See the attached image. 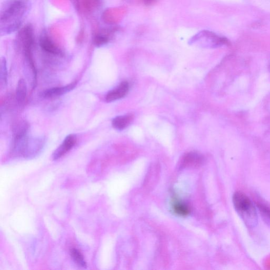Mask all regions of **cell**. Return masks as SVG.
Wrapping results in <instances>:
<instances>
[{"label":"cell","mask_w":270,"mask_h":270,"mask_svg":"<svg viewBox=\"0 0 270 270\" xmlns=\"http://www.w3.org/2000/svg\"><path fill=\"white\" fill-rule=\"evenodd\" d=\"M109 40V38L107 35L99 34L96 36L94 43L96 46L100 47L106 44Z\"/></svg>","instance_id":"14"},{"label":"cell","mask_w":270,"mask_h":270,"mask_svg":"<svg viewBox=\"0 0 270 270\" xmlns=\"http://www.w3.org/2000/svg\"><path fill=\"white\" fill-rule=\"evenodd\" d=\"M173 209L176 214L183 217L189 215L191 212L190 208L187 204L179 201L174 202Z\"/></svg>","instance_id":"10"},{"label":"cell","mask_w":270,"mask_h":270,"mask_svg":"<svg viewBox=\"0 0 270 270\" xmlns=\"http://www.w3.org/2000/svg\"><path fill=\"white\" fill-rule=\"evenodd\" d=\"M132 120L133 116L131 115L117 116L113 119L112 125L116 130L121 131L127 128Z\"/></svg>","instance_id":"8"},{"label":"cell","mask_w":270,"mask_h":270,"mask_svg":"<svg viewBox=\"0 0 270 270\" xmlns=\"http://www.w3.org/2000/svg\"><path fill=\"white\" fill-rule=\"evenodd\" d=\"M202 157L201 155L194 153L188 154L183 158L184 165H197L201 163Z\"/></svg>","instance_id":"11"},{"label":"cell","mask_w":270,"mask_h":270,"mask_svg":"<svg viewBox=\"0 0 270 270\" xmlns=\"http://www.w3.org/2000/svg\"><path fill=\"white\" fill-rule=\"evenodd\" d=\"M40 45L43 50L52 55H59L61 54L59 48L47 36H44L41 38Z\"/></svg>","instance_id":"7"},{"label":"cell","mask_w":270,"mask_h":270,"mask_svg":"<svg viewBox=\"0 0 270 270\" xmlns=\"http://www.w3.org/2000/svg\"><path fill=\"white\" fill-rule=\"evenodd\" d=\"M76 81L71 82L64 86L55 87L46 90L41 94V96L45 98L57 97L64 95L72 91L77 86Z\"/></svg>","instance_id":"4"},{"label":"cell","mask_w":270,"mask_h":270,"mask_svg":"<svg viewBox=\"0 0 270 270\" xmlns=\"http://www.w3.org/2000/svg\"><path fill=\"white\" fill-rule=\"evenodd\" d=\"M27 94V86L25 80L21 79L18 81L16 90V99L19 105H23Z\"/></svg>","instance_id":"9"},{"label":"cell","mask_w":270,"mask_h":270,"mask_svg":"<svg viewBox=\"0 0 270 270\" xmlns=\"http://www.w3.org/2000/svg\"><path fill=\"white\" fill-rule=\"evenodd\" d=\"M259 208L264 217L270 220V210L262 205H259Z\"/></svg>","instance_id":"15"},{"label":"cell","mask_w":270,"mask_h":270,"mask_svg":"<svg viewBox=\"0 0 270 270\" xmlns=\"http://www.w3.org/2000/svg\"><path fill=\"white\" fill-rule=\"evenodd\" d=\"M45 140L43 138L28 139L25 157L37 154L43 148Z\"/></svg>","instance_id":"6"},{"label":"cell","mask_w":270,"mask_h":270,"mask_svg":"<svg viewBox=\"0 0 270 270\" xmlns=\"http://www.w3.org/2000/svg\"><path fill=\"white\" fill-rule=\"evenodd\" d=\"M8 68L7 61L5 58H3L0 67V82L1 86L6 87L8 82Z\"/></svg>","instance_id":"13"},{"label":"cell","mask_w":270,"mask_h":270,"mask_svg":"<svg viewBox=\"0 0 270 270\" xmlns=\"http://www.w3.org/2000/svg\"><path fill=\"white\" fill-rule=\"evenodd\" d=\"M233 203L237 212L248 227L253 228L257 225V210L247 196L242 192H236L233 195Z\"/></svg>","instance_id":"1"},{"label":"cell","mask_w":270,"mask_h":270,"mask_svg":"<svg viewBox=\"0 0 270 270\" xmlns=\"http://www.w3.org/2000/svg\"><path fill=\"white\" fill-rule=\"evenodd\" d=\"M25 4L21 0H13L2 13V23L15 20L16 17L23 16L25 12Z\"/></svg>","instance_id":"2"},{"label":"cell","mask_w":270,"mask_h":270,"mask_svg":"<svg viewBox=\"0 0 270 270\" xmlns=\"http://www.w3.org/2000/svg\"><path fill=\"white\" fill-rule=\"evenodd\" d=\"M129 91V84L127 81L122 82L116 88L112 90L106 95L105 99L107 102H112L123 98Z\"/></svg>","instance_id":"5"},{"label":"cell","mask_w":270,"mask_h":270,"mask_svg":"<svg viewBox=\"0 0 270 270\" xmlns=\"http://www.w3.org/2000/svg\"><path fill=\"white\" fill-rule=\"evenodd\" d=\"M70 254L71 258L79 266L87 267V263L84 257L77 248H71L70 250Z\"/></svg>","instance_id":"12"},{"label":"cell","mask_w":270,"mask_h":270,"mask_svg":"<svg viewBox=\"0 0 270 270\" xmlns=\"http://www.w3.org/2000/svg\"><path fill=\"white\" fill-rule=\"evenodd\" d=\"M141 1L145 5L151 6L155 4L157 0H141Z\"/></svg>","instance_id":"16"},{"label":"cell","mask_w":270,"mask_h":270,"mask_svg":"<svg viewBox=\"0 0 270 270\" xmlns=\"http://www.w3.org/2000/svg\"><path fill=\"white\" fill-rule=\"evenodd\" d=\"M77 136L75 134H70L64 139L61 145L53 152L52 159L58 160L73 149L76 143Z\"/></svg>","instance_id":"3"}]
</instances>
